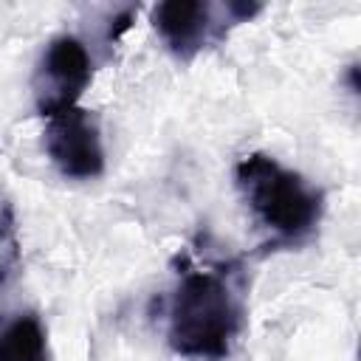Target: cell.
I'll return each mask as SVG.
<instances>
[{"instance_id": "52a82bcc", "label": "cell", "mask_w": 361, "mask_h": 361, "mask_svg": "<svg viewBox=\"0 0 361 361\" xmlns=\"http://www.w3.org/2000/svg\"><path fill=\"white\" fill-rule=\"evenodd\" d=\"M17 262H20V243H17L14 209L0 189V285L14 274Z\"/></svg>"}, {"instance_id": "6da1fadb", "label": "cell", "mask_w": 361, "mask_h": 361, "mask_svg": "<svg viewBox=\"0 0 361 361\" xmlns=\"http://www.w3.org/2000/svg\"><path fill=\"white\" fill-rule=\"evenodd\" d=\"M245 327V285L234 262L183 265L169 296L166 344L186 361H226Z\"/></svg>"}, {"instance_id": "ba28073f", "label": "cell", "mask_w": 361, "mask_h": 361, "mask_svg": "<svg viewBox=\"0 0 361 361\" xmlns=\"http://www.w3.org/2000/svg\"><path fill=\"white\" fill-rule=\"evenodd\" d=\"M133 17H135V8H124V11L113 20V25H110V31H107V39H110V42H116V39H118L130 25H133Z\"/></svg>"}, {"instance_id": "277c9868", "label": "cell", "mask_w": 361, "mask_h": 361, "mask_svg": "<svg viewBox=\"0 0 361 361\" xmlns=\"http://www.w3.org/2000/svg\"><path fill=\"white\" fill-rule=\"evenodd\" d=\"M90 82H93V62L85 42L71 34L54 37L45 45L31 79L37 113L42 118H51L62 110L76 107Z\"/></svg>"}, {"instance_id": "3957f363", "label": "cell", "mask_w": 361, "mask_h": 361, "mask_svg": "<svg viewBox=\"0 0 361 361\" xmlns=\"http://www.w3.org/2000/svg\"><path fill=\"white\" fill-rule=\"evenodd\" d=\"M259 11V3L245 0H164L152 6L149 23L172 56H178L180 62H192L200 51L217 45L234 25L248 23Z\"/></svg>"}, {"instance_id": "5b68a950", "label": "cell", "mask_w": 361, "mask_h": 361, "mask_svg": "<svg viewBox=\"0 0 361 361\" xmlns=\"http://www.w3.org/2000/svg\"><path fill=\"white\" fill-rule=\"evenodd\" d=\"M42 147L59 175L71 180H93L104 172L102 124L93 110L76 104L45 118Z\"/></svg>"}, {"instance_id": "7a4b0ae2", "label": "cell", "mask_w": 361, "mask_h": 361, "mask_svg": "<svg viewBox=\"0 0 361 361\" xmlns=\"http://www.w3.org/2000/svg\"><path fill=\"white\" fill-rule=\"evenodd\" d=\"M234 183L257 226L271 234L274 248H293L316 234L324 214V192L305 175L265 152H251L237 161Z\"/></svg>"}, {"instance_id": "8992f818", "label": "cell", "mask_w": 361, "mask_h": 361, "mask_svg": "<svg viewBox=\"0 0 361 361\" xmlns=\"http://www.w3.org/2000/svg\"><path fill=\"white\" fill-rule=\"evenodd\" d=\"M0 361H51L48 333L34 313H20L0 327Z\"/></svg>"}]
</instances>
